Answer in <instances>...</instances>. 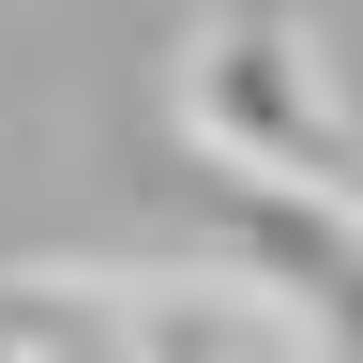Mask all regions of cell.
I'll list each match as a JSON object with an SVG mask.
<instances>
[{"mask_svg":"<svg viewBox=\"0 0 363 363\" xmlns=\"http://www.w3.org/2000/svg\"><path fill=\"white\" fill-rule=\"evenodd\" d=\"M182 121H197V152H227L257 197L363 212V121L333 106V76H318V45H303L288 16L197 30V61H182Z\"/></svg>","mask_w":363,"mask_h":363,"instance_id":"obj_1","label":"cell"}]
</instances>
